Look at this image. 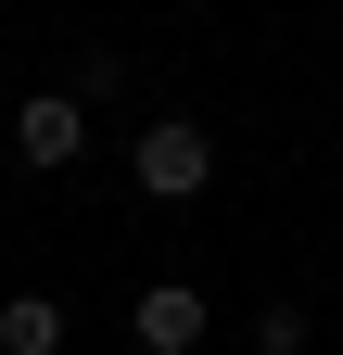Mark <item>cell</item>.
<instances>
[{"mask_svg": "<svg viewBox=\"0 0 343 355\" xmlns=\"http://www.w3.org/2000/svg\"><path fill=\"white\" fill-rule=\"evenodd\" d=\"M76 153H90V102H76V89H38V102L13 114V165L51 178V165H76Z\"/></svg>", "mask_w": 343, "mask_h": 355, "instance_id": "7a4b0ae2", "label": "cell"}, {"mask_svg": "<svg viewBox=\"0 0 343 355\" xmlns=\"http://www.w3.org/2000/svg\"><path fill=\"white\" fill-rule=\"evenodd\" d=\"M127 178H140L153 203H191L203 178H217V140H203L191 114H165V127H140V153H127Z\"/></svg>", "mask_w": 343, "mask_h": 355, "instance_id": "6da1fadb", "label": "cell"}, {"mask_svg": "<svg viewBox=\"0 0 343 355\" xmlns=\"http://www.w3.org/2000/svg\"><path fill=\"white\" fill-rule=\"evenodd\" d=\"M127 330H140V355H191V343H203V292H178V279H153L140 304H127Z\"/></svg>", "mask_w": 343, "mask_h": 355, "instance_id": "3957f363", "label": "cell"}, {"mask_svg": "<svg viewBox=\"0 0 343 355\" xmlns=\"http://www.w3.org/2000/svg\"><path fill=\"white\" fill-rule=\"evenodd\" d=\"M0 355H64V304L51 292H13L0 304Z\"/></svg>", "mask_w": 343, "mask_h": 355, "instance_id": "277c9868", "label": "cell"}, {"mask_svg": "<svg viewBox=\"0 0 343 355\" xmlns=\"http://www.w3.org/2000/svg\"><path fill=\"white\" fill-rule=\"evenodd\" d=\"M254 355H306V304H267L254 318Z\"/></svg>", "mask_w": 343, "mask_h": 355, "instance_id": "5b68a950", "label": "cell"}]
</instances>
